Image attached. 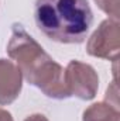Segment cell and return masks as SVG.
<instances>
[{
    "mask_svg": "<svg viewBox=\"0 0 120 121\" xmlns=\"http://www.w3.org/2000/svg\"><path fill=\"white\" fill-rule=\"evenodd\" d=\"M7 54L16 60L23 78L30 85L38 87L47 97L55 100L71 97L64 78V68L52 59L18 23H14L11 27Z\"/></svg>",
    "mask_w": 120,
    "mask_h": 121,
    "instance_id": "cell-1",
    "label": "cell"
},
{
    "mask_svg": "<svg viewBox=\"0 0 120 121\" xmlns=\"http://www.w3.org/2000/svg\"><path fill=\"white\" fill-rule=\"evenodd\" d=\"M34 18L50 39L81 44L92 26L93 13L88 0H37Z\"/></svg>",
    "mask_w": 120,
    "mask_h": 121,
    "instance_id": "cell-2",
    "label": "cell"
},
{
    "mask_svg": "<svg viewBox=\"0 0 120 121\" xmlns=\"http://www.w3.org/2000/svg\"><path fill=\"white\" fill-rule=\"evenodd\" d=\"M120 51V31L119 20L107 18L90 35L86 44V52L90 56L107 60L119 59Z\"/></svg>",
    "mask_w": 120,
    "mask_h": 121,
    "instance_id": "cell-3",
    "label": "cell"
},
{
    "mask_svg": "<svg viewBox=\"0 0 120 121\" xmlns=\"http://www.w3.org/2000/svg\"><path fill=\"white\" fill-rule=\"evenodd\" d=\"M64 78L71 96L81 100H92L96 96L99 78L90 65L79 60H71L64 72Z\"/></svg>",
    "mask_w": 120,
    "mask_h": 121,
    "instance_id": "cell-4",
    "label": "cell"
},
{
    "mask_svg": "<svg viewBox=\"0 0 120 121\" xmlns=\"http://www.w3.org/2000/svg\"><path fill=\"white\" fill-rule=\"evenodd\" d=\"M23 87V75L11 60L0 58V106L11 104Z\"/></svg>",
    "mask_w": 120,
    "mask_h": 121,
    "instance_id": "cell-5",
    "label": "cell"
},
{
    "mask_svg": "<svg viewBox=\"0 0 120 121\" xmlns=\"http://www.w3.org/2000/svg\"><path fill=\"white\" fill-rule=\"evenodd\" d=\"M82 121H120L119 108L107 101L93 103L83 111Z\"/></svg>",
    "mask_w": 120,
    "mask_h": 121,
    "instance_id": "cell-6",
    "label": "cell"
},
{
    "mask_svg": "<svg viewBox=\"0 0 120 121\" xmlns=\"http://www.w3.org/2000/svg\"><path fill=\"white\" fill-rule=\"evenodd\" d=\"M95 3L102 11L109 16V18L119 20V0H95Z\"/></svg>",
    "mask_w": 120,
    "mask_h": 121,
    "instance_id": "cell-7",
    "label": "cell"
},
{
    "mask_svg": "<svg viewBox=\"0 0 120 121\" xmlns=\"http://www.w3.org/2000/svg\"><path fill=\"white\" fill-rule=\"evenodd\" d=\"M24 121H50L44 114H32L30 117H27Z\"/></svg>",
    "mask_w": 120,
    "mask_h": 121,
    "instance_id": "cell-8",
    "label": "cell"
},
{
    "mask_svg": "<svg viewBox=\"0 0 120 121\" xmlns=\"http://www.w3.org/2000/svg\"><path fill=\"white\" fill-rule=\"evenodd\" d=\"M0 121H14V120H13V117L9 111L0 108Z\"/></svg>",
    "mask_w": 120,
    "mask_h": 121,
    "instance_id": "cell-9",
    "label": "cell"
}]
</instances>
